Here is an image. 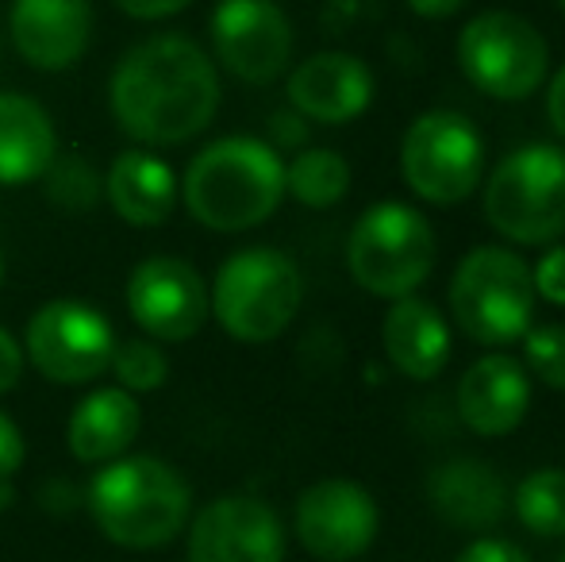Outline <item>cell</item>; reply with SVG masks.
Wrapping results in <instances>:
<instances>
[{"mask_svg":"<svg viewBox=\"0 0 565 562\" xmlns=\"http://www.w3.org/2000/svg\"><path fill=\"white\" fill-rule=\"evenodd\" d=\"M212 62L243 85H274L289 74L292 20L277 0H216L209 15Z\"/></svg>","mask_w":565,"mask_h":562,"instance_id":"obj_11","label":"cell"},{"mask_svg":"<svg viewBox=\"0 0 565 562\" xmlns=\"http://www.w3.org/2000/svg\"><path fill=\"white\" fill-rule=\"evenodd\" d=\"M558 8H562V12H565V0H558Z\"/></svg>","mask_w":565,"mask_h":562,"instance_id":"obj_37","label":"cell"},{"mask_svg":"<svg viewBox=\"0 0 565 562\" xmlns=\"http://www.w3.org/2000/svg\"><path fill=\"white\" fill-rule=\"evenodd\" d=\"M512 509L520 524L539 540H562L565 536V470L562 466H543L531 470L515 486Z\"/></svg>","mask_w":565,"mask_h":562,"instance_id":"obj_24","label":"cell"},{"mask_svg":"<svg viewBox=\"0 0 565 562\" xmlns=\"http://www.w3.org/2000/svg\"><path fill=\"white\" fill-rule=\"evenodd\" d=\"M381 347L385 359L412 382H431L450 362V324L431 300L396 297L381 320Z\"/></svg>","mask_w":565,"mask_h":562,"instance_id":"obj_19","label":"cell"},{"mask_svg":"<svg viewBox=\"0 0 565 562\" xmlns=\"http://www.w3.org/2000/svg\"><path fill=\"white\" fill-rule=\"evenodd\" d=\"M435 255H439V243H435L431 220L404 201L370 204L347 235L350 278L381 300L416 293L431 278Z\"/></svg>","mask_w":565,"mask_h":562,"instance_id":"obj_7","label":"cell"},{"mask_svg":"<svg viewBox=\"0 0 565 562\" xmlns=\"http://www.w3.org/2000/svg\"><path fill=\"white\" fill-rule=\"evenodd\" d=\"M401 173L427 204H461L477 193L484 173V139L477 124L450 108L416 116L401 142Z\"/></svg>","mask_w":565,"mask_h":562,"instance_id":"obj_9","label":"cell"},{"mask_svg":"<svg viewBox=\"0 0 565 562\" xmlns=\"http://www.w3.org/2000/svg\"><path fill=\"white\" fill-rule=\"evenodd\" d=\"M450 316L473 343L508 347L535 324L531 266L512 247L481 243L458 263L450 278Z\"/></svg>","mask_w":565,"mask_h":562,"instance_id":"obj_6","label":"cell"},{"mask_svg":"<svg viewBox=\"0 0 565 562\" xmlns=\"http://www.w3.org/2000/svg\"><path fill=\"white\" fill-rule=\"evenodd\" d=\"M105 201L131 227H158L181 201V181L150 147L119 150L105 173Z\"/></svg>","mask_w":565,"mask_h":562,"instance_id":"obj_20","label":"cell"},{"mask_svg":"<svg viewBox=\"0 0 565 562\" xmlns=\"http://www.w3.org/2000/svg\"><path fill=\"white\" fill-rule=\"evenodd\" d=\"M404 4L416 15H424V20H447V15L466 8V0H404Z\"/></svg>","mask_w":565,"mask_h":562,"instance_id":"obj_35","label":"cell"},{"mask_svg":"<svg viewBox=\"0 0 565 562\" xmlns=\"http://www.w3.org/2000/svg\"><path fill=\"white\" fill-rule=\"evenodd\" d=\"M127 316L154 343H185L209 324V282L189 258L150 255L127 278Z\"/></svg>","mask_w":565,"mask_h":562,"instance_id":"obj_12","label":"cell"},{"mask_svg":"<svg viewBox=\"0 0 565 562\" xmlns=\"http://www.w3.org/2000/svg\"><path fill=\"white\" fill-rule=\"evenodd\" d=\"M458 421L473 435H508L531 409V378L520 359L504 351L481 354L458 382Z\"/></svg>","mask_w":565,"mask_h":562,"instance_id":"obj_17","label":"cell"},{"mask_svg":"<svg viewBox=\"0 0 565 562\" xmlns=\"http://www.w3.org/2000/svg\"><path fill=\"white\" fill-rule=\"evenodd\" d=\"M43 189H46V201L62 212H93L100 201H105V178L100 170L82 155V150H66V155H54V162L46 166L43 173Z\"/></svg>","mask_w":565,"mask_h":562,"instance_id":"obj_25","label":"cell"},{"mask_svg":"<svg viewBox=\"0 0 565 562\" xmlns=\"http://www.w3.org/2000/svg\"><path fill=\"white\" fill-rule=\"evenodd\" d=\"M23 370H28L23 343L8 328H0V397H4V393H12L15 385L23 382Z\"/></svg>","mask_w":565,"mask_h":562,"instance_id":"obj_31","label":"cell"},{"mask_svg":"<svg viewBox=\"0 0 565 562\" xmlns=\"http://www.w3.org/2000/svg\"><path fill=\"white\" fill-rule=\"evenodd\" d=\"M220 70L196 39L162 31L119 54L108 77V108L139 147H181L220 113Z\"/></svg>","mask_w":565,"mask_h":562,"instance_id":"obj_1","label":"cell"},{"mask_svg":"<svg viewBox=\"0 0 565 562\" xmlns=\"http://www.w3.org/2000/svg\"><path fill=\"white\" fill-rule=\"evenodd\" d=\"M546 116H551V128L565 139V66L546 85Z\"/></svg>","mask_w":565,"mask_h":562,"instance_id":"obj_34","label":"cell"},{"mask_svg":"<svg viewBox=\"0 0 565 562\" xmlns=\"http://www.w3.org/2000/svg\"><path fill=\"white\" fill-rule=\"evenodd\" d=\"M350 193V162L331 147H305L285 162V197L305 209H335Z\"/></svg>","mask_w":565,"mask_h":562,"instance_id":"obj_23","label":"cell"},{"mask_svg":"<svg viewBox=\"0 0 565 562\" xmlns=\"http://www.w3.org/2000/svg\"><path fill=\"white\" fill-rule=\"evenodd\" d=\"M193 0H116V8L124 15L139 23H154V20H170V15L185 12Z\"/></svg>","mask_w":565,"mask_h":562,"instance_id":"obj_32","label":"cell"},{"mask_svg":"<svg viewBox=\"0 0 565 562\" xmlns=\"http://www.w3.org/2000/svg\"><path fill=\"white\" fill-rule=\"evenodd\" d=\"M458 66L484 97L527 100L551 77V46L527 15L489 8L458 31Z\"/></svg>","mask_w":565,"mask_h":562,"instance_id":"obj_8","label":"cell"},{"mask_svg":"<svg viewBox=\"0 0 565 562\" xmlns=\"http://www.w3.org/2000/svg\"><path fill=\"white\" fill-rule=\"evenodd\" d=\"M85 505L108 543L124 551H158L185 536L193 517V486L166 458L127 450L93 474Z\"/></svg>","mask_w":565,"mask_h":562,"instance_id":"obj_2","label":"cell"},{"mask_svg":"<svg viewBox=\"0 0 565 562\" xmlns=\"http://www.w3.org/2000/svg\"><path fill=\"white\" fill-rule=\"evenodd\" d=\"M562 562H565V555H562Z\"/></svg>","mask_w":565,"mask_h":562,"instance_id":"obj_38","label":"cell"},{"mask_svg":"<svg viewBox=\"0 0 565 562\" xmlns=\"http://www.w3.org/2000/svg\"><path fill=\"white\" fill-rule=\"evenodd\" d=\"M212 316L238 343H274L305 305V274L277 247H243L209 285Z\"/></svg>","mask_w":565,"mask_h":562,"instance_id":"obj_4","label":"cell"},{"mask_svg":"<svg viewBox=\"0 0 565 562\" xmlns=\"http://www.w3.org/2000/svg\"><path fill=\"white\" fill-rule=\"evenodd\" d=\"M181 201L201 227L238 235L266 224L285 201V162L254 136H224L201 147L181 178Z\"/></svg>","mask_w":565,"mask_h":562,"instance_id":"obj_3","label":"cell"},{"mask_svg":"<svg viewBox=\"0 0 565 562\" xmlns=\"http://www.w3.org/2000/svg\"><path fill=\"white\" fill-rule=\"evenodd\" d=\"M28 463V439H23L20 424L0 409V481H12Z\"/></svg>","mask_w":565,"mask_h":562,"instance_id":"obj_29","label":"cell"},{"mask_svg":"<svg viewBox=\"0 0 565 562\" xmlns=\"http://www.w3.org/2000/svg\"><path fill=\"white\" fill-rule=\"evenodd\" d=\"M142 427L139 397L119 385H100V390L85 393L74 405L66 421V447L77 463L85 466H105L124 458L135 447Z\"/></svg>","mask_w":565,"mask_h":562,"instance_id":"obj_21","label":"cell"},{"mask_svg":"<svg viewBox=\"0 0 565 562\" xmlns=\"http://www.w3.org/2000/svg\"><path fill=\"white\" fill-rule=\"evenodd\" d=\"M431 512L461 532H489L508 517V486L481 458H450L427 478Z\"/></svg>","mask_w":565,"mask_h":562,"instance_id":"obj_18","label":"cell"},{"mask_svg":"<svg viewBox=\"0 0 565 562\" xmlns=\"http://www.w3.org/2000/svg\"><path fill=\"white\" fill-rule=\"evenodd\" d=\"M116 331L100 308L85 300H46L23 328V359L51 385H93L108 374Z\"/></svg>","mask_w":565,"mask_h":562,"instance_id":"obj_10","label":"cell"},{"mask_svg":"<svg viewBox=\"0 0 565 562\" xmlns=\"http://www.w3.org/2000/svg\"><path fill=\"white\" fill-rule=\"evenodd\" d=\"M108 374L116 378L119 390L139 397V393L162 390L166 378H170V359L154 339H116Z\"/></svg>","mask_w":565,"mask_h":562,"instance_id":"obj_26","label":"cell"},{"mask_svg":"<svg viewBox=\"0 0 565 562\" xmlns=\"http://www.w3.org/2000/svg\"><path fill=\"white\" fill-rule=\"evenodd\" d=\"M531 282H535V297H543L554 308H565V247L551 243V251L531 266Z\"/></svg>","mask_w":565,"mask_h":562,"instance_id":"obj_28","label":"cell"},{"mask_svg":"<svg viewBox=\"0 0 565 562\" xmlns=\"http://www.w3.org/2000/svg\"><path fill=\"white\" fill-rule=\"evenodd\" d=\"M523 359L546 390L565 393V324H531L523 331Z\"/></svg>","mask_w":565,"mask_h":562,"instance_id":"obj_27","label":"cell"},{"mask_svg":"<svg viewBox=\"0 0 565 562\" xmlns=\"http://www.w3.org/2000/svg\"><path fill=\"white\" fill-rule=\"evenodd\" d=\"M58 155L54 120L28 93H0V185H31Z\"/></svg>","mask_w":565,"mask_h":562,"instance_id":"obj_22","label":"cell"},{"mask_svg":"<svg viewBox=\"0 0 565 562\" xmlns=\"http://www.w3.org/2000/svg\"><path fill=\"white\" fill-rule=\"evenodd\" d=\"M8 39L31 70L62 74L93 43V0H12Z\"/></svg>","mask_w":565,"mask_h":562,"instance_id":"obj_15","label":"cell"},{"mask_svg":"<svg viewBox=\"0 0 565 562\" xmlns=\"http://www.w3.org/2000/svg\"><path fill=\"white\" fill-rule=\"evenodd\" d=\"M297 543L316 562H354L373 548L381 528L377 501L350 478L312 481L292 509Z\"/></svg>","mask_w":565,"mask_h":562,"instance_id":"obj_13","label":"cell"},{"mask_svg":"<svg viewBox=\"0 0 565 562\" xmlns=\"http://www.w3.org/2000/svg\"><path fill=\"white\" fill-rule=\"evenodd\" d=\"M285 93H289V108H297L305 120L339 128L373 105V74L358 54L320 51L292 70Z\"/></svg>","mask_w":565,"mask_h":562,"instance_id":"obj_16","label":"cell"},{"mask_svg":"<svg viewBox=\"0 0 565 562\" xmlns=\"http://www.w3.org/2000/svg\"><path fill=\"white\" fill-rule=\"evenodd\" d=\"M484 220L520 247H551L565 235V150L527 142L500 158L484 181Z\"/></svg>","mask_w":565,"mask_h":562,"instance_id":"obj_5","label":"cell"},{"mask_svg":"<svg viewBox=\"0 0 565 562\" xmlns=\"http://www.w3.org/2000/svg\"><path fill=\"white\" fill-rule=\"evenodd\" d=\"M285 524L262 497L224 494L189 517L185 562H285Z\"/></svg>","mask_w":565,"mask_h":562,"instance_id":"obj_14","label":"cell"},{"mask_svg":"<svg viewBox=\"0 0 565 562\" xmlns=\"http://www.w3.org/2000/svg\"><path fill=\"white\" fill-rule=\"evenodd\" d=\"M269 136H274L269 147H305V139H308L305 116H300L297 108H289V113H274L269 116Z\"/></svg>","mask_w":565,"mask_h":562,"instance_id":"obj_33","label":"cell"},{"mask_svg":"<svg viewBox=\"0 0 565 562\" xmlns=\"http://www.w3.org/2000/svg\"><path fill=\"white\" fill-rule=\"evenodd\" d=\"M4 274H8L4 271V251H0V285H4Z\"/></svg>","mask_w":565,"mask_h":562,"instance_id":"obj_36","label":"cell"},{"mask_svg":"<svg viewBox=\"0 0 565 562\" xmlns=\"http://www.w3.org/2000/svg\"><path fill=\"white\" fill-rule=\"evenodd\" d=\"M454 562H531V559L520 543L497 540V536H481V540L469 543V548L461 551Z\"/></svg>","mask_w":565,"mask_h":562,"instance_id":"obj_30","label":"cell"}]
</instances>
